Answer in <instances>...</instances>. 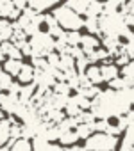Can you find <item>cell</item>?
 Instances as JSON below:
<instances>
[{
  "label": "cell",
  "mask_w": 134,
  "mask_h": 151,
  "mask_svg": "<svg viewBox=\"0 0 134 151\" xmlns=\"http://www.w3.org/2000/svg\"><path fill=\"white\" fill-rule=\"evenodd\" d=\"M52 16H54V20L59 23V27H61L64 32H79V30L84 27V20H82L77 13H74L72 9H68L64 4L54 7Z\"/></svg>",
  "instance_id": "1"
},
{
  "label": "cell",
  "mask_w": 134,
  "mask_h": 151,
  "mask_svg": "<svg viewBox=\"0 0 134 151\" xmlns=\"http://www.w3.org/2000/svg\"><path fill=\"white\" fill-rule=\"evenodd\" d=\"M98 29H100V36H107V37H122L123 30L127 29L123 14L122 13H114V14H102L98 18Z\"/></svg>",
  "instance_id": "2"
},
{
  "label": "cell",
  "mask_w": 134,
  "mask_h": 151,
  "mask_svg": "<svg viewBox=\"0 0 134 151\" xmlns=\"http://www.w3.org/2000/svg\"><path fill=\"white\" fill-rule=\"evenodd\" d=\"M29 43L32 48V59H47V55H50L55 48V39L47 30H39L38 34H34Z\"/></svg>",
  "instance_id": "3"
},
{
  "label": "cell",
  "mask_w": 134,
  "mask_h": 151,
  "mask_svg": "<svg viewBox=\"0 0 134 151\" xmlns=\"http://www.w3.org/2000/svg\"><path fill=\"white\" fill-rule=\"evenodd\" d=\"M116 146H118V139L107 133H93L84 142L86 151H114Z\"/></svg>",
  "instance_id": "4"
},
{
  "label": "cell",
  "mask_w": 134,
  "mask_h": 151,
  "mask_svg": "<svg viewBox=\"0 0 134 151\" xmlns=\"http://www.w3.org/2000/svg\"><path fill=\"white\" fill-rule=\"evenodd\" d=\"M43 25L47 27V32H48L55 41H57L59 37H63V36H64V30L59 27V23L54 20V16H52V14H43Z\"/></svg>",
  "instance_id": "5"
},
{
  "label": "cell",
  "mask_w": 134,
  "mask_h": 151,
  "mask_svg": "<svg viewBox=\"0 0 134 151\" xmlns=\"http://www.w3.org/2000/svg\"><path fill=\"white\" fill-rule=\"evenodd\" d=\"M16 105H18V98L16 96H11L9 93H0V110H2L4 114L13 116Z\"/></svg>",
  "instance_id": "6"
},
{
  "label": "cell",
  "mask_w": 134,
  "mask_h": 151,
  "mask_svg": "<svg viewBox=\"0 0 134 151\" xmlns=\"http://www.w3.org/2000/svg\"><path fill=\"white\" fill-rule=\"evenodd\" d=\"M81 48H82L84 55H90V53H93L95 50L100 48V39H98L97 36H91V34H82Z\"/></svg>",
  "instance_id": "7"
},
{
  "label": "cell",
  "mask_w": 134,
  "mask_h": 151,
  "mask_svg": "<svg viewBox=\"0 0 134 151\" xmlns=\"http://www.w3.org/2000/svg\"><path fill=\"white\" fill-rule=\"evenodd\" d=\"M100 75H102V82H107V84H109L111 80H114V78L120 77V68L114 66L113 62L102 64V66H100Z\"/></svg>",
  "instance_id": "8"
},
{
  "label": "cell",
  "mask_w": 134,
  "mask_h": 151,
  "mask_svg": "<svg viewBox=\"0 0 134 151\" xmlns=\"http://www.w3.org/2000/svg\"><path fill=\"white\" fill-rule=\"evenodd\" d=\"M54 6H55L54 0H29V2H27V7L31 11L38 13V14H45V11L52 9Z\"/></svg>",
  "instance_id": "9"
},
{
  "label": "cell",
  "mask_w": 134,
  "mask_h": 151,
  "mask_svg": "<svg viewBox=\"0 0 134 151\" xmlns=\"http://www.w3.org/2000/svg\"><path fill=\"white\" fill-rule=\"evenodd\" d=\"M34 77H36V69L32 68V64H25V62H23L22 71L18 73V80H20V84H23V86L34 84Z\"/></svg>",
  "instance_id": "10"
},
{
  "label": "cell",
  "mask_w": 134,
  "mask_h": 151,
  "mask_svg": "<svg viewBox=\"0 0 134 151\" xmlns=\"http://www.w3.org/2000/svg\"><path fill=\"white\" fill-rule=\"evenodd\" d=\"M9 140H11V119L4 117L0 121V147L7 146Z\"/></svg>",
  "instance_id": "11"
},
{
  "label": "cell",
  "mask_w": 134,
  "mask_h": 151,
  "mask_svg": "<svg viewBox=\"0 0 134 151\" xmlns=\"http://www.w3.org/2000/svg\"><path fill=\"white\" fill-rule=\"evenodd\" d=\"M36 91H38L36 84L22 86V89H20V94H18V101H20V103H25V105H29V103L32 101V98H34Z\"/></svg>",
  "instance_id": "12"
},
{
  "label": "cell",
  "mask_w": 134,
  "mask_h": 151,
  "mask_svg": "<svg viewBox=\"0 0 134 151\" xmlns=\"http://www.w3.org/2000/svg\"><path fill=\"white\" fill-rule=\"evenodd\" d=\"M0 50L4 52V55L7 57V59H13V60H22V52H20V48H16L13 43H0Z\"/></svg>",
  "instance_id": "13"
},
{
  "label": "cell",
  "mask_w": 134,
  "mask_h": 151,
  "mask_svg": "<svg viewBox=\"0 0 134 151\" xmlns=\"http://www.w3.org/2000/svg\"><path fill=\"white\" fill-rule=\"evenodd\" d=\"M13 37V22L0 18V43H7Z\"/></svg>",
  "instance_id": "14"
},
{
  "label": "cell",
  "mask_w": 134,
  "mask_h": 151,
  "mask_svg": "<svg viewBox=\"0 0 134 151\" xmlns=\"http://www.w3.org/2000/svg\"><path fill=\"white\" fill-rule=\"evenodd\" d=\"M86 78L90 80V84L91 86H95V87H98V84L102 82V75H100V66H95V64H91L88 69H86Z\"/></svg>",
  "instance_id": "15"
},
{
  "label": "cell",
  "mask_w": 134,
  "mask_h": 151,
  "mask_svg": "<svg viewBox=\"0 0 134 151\" xmlns=\"http://www.w3.org/2000/svg\"><path fill=\"white\" fill-rule=\"evenodd\" d=\"M22 66H23V62H22V60H13V59H7V60L4 62L2 69H4V73L11 75V77H18V73L22 71Z\"/></svg>",
  "instance_id": "16"
},
{
  "label": "cell",
  "mask_w": 134,
  "mask_h": 151,
  "mask_svg": "<svg viewBox=\"0 0 134 151\" xmlns=\"http://www.w3.org/2000/svg\"><path fill=\"white\" fill-rule=\"evenodd\" d=\"M120 73H122L120 77H122V78L125 80V84H127V89H129V87H134V60H130L127 66H123Z\"/></svg>",
  "instance_id": "17"
},
{
  "label": "cell",
  "mask_w": 134,
  "mask_h": 151,
  "mask_svg": "<svg viewBox=\"0 0 134 151\" xmlns=\"http://www.w3.org/2000/svg\"><path fill=\"white\" fill-rule=\"evenodd\" d=\"M102 14H104V4L97 2V0H90L88 11H86V18H100Z\"/></svg>",
  "instance_id": "18"
},
{
  "label": "cell",
  "mask_w": 134,
  "mask_h": 151,
  "mask_svg": "<svg viewBox=\"0 0 134 151\" xmlns=\"http://www.w3.org/2000/svg\"><path fill=\"white\" fill-rule=\"evenodd\" d=\"M88 4H90V0H70V2H66L64 6L81 16V14H86V11H88Z\"/></svg>",
  "instance_id": "19"
},
{
  "label": "cell",
  "mask_w": 134,
  "mask_h": 151,
  "mask_svg": "<svg viewBox=\"0 0 134 151\" xmlns=\"http://www.w3.org/2000/svg\"><path fill=\"white\" fill-rule=\"evenodd\" d=\"M77 140H79V137H77V133H75V130H70V132H66V133H63L61 137H59V146L63 147H72V146H77Z\"/></svg>",
  "instance_id": "20"
},
{
  "label": "cell",
  "mask_w": 134,
  "mask_h": 151,
  "mask_svg": "<svg viewBox=\"0 0 134 151\" xmlns=\"http://www.w3.org/2000/svg\"><path fill=\"white\" fill-rule=\"evenodd\" d=\"M9 151H32V144L27 139H18V140H9L7 144Z\"/></svg>",
  "instance_id": "21"
},
{
  "label": "cell",
  "mask_w": 134,
  "mask_h": 151,
  "mask_svg": "<svg viewBox=\"0 0 134 151\" xmlns=\"http://www.w3.org/2000/svg\"><path fill=\"white\" fill-rule=\"evenodd\" d=\"M75 69V59L70 55H59V71H74Z\"/></svg>",
  "instance_id": "22"
},
{
  "label": "cell",
  "mask_w": 134,
  "mask_h": 151,
  "mask_svg": "<svg viewBox=\"0 0 134 151\" xmlns=\"http://www.w3.org/2000/svg\"><path fill=\"white\" fill-rule=\"evenodd\" d=\"M93 132H95V123H93V124H77V128H75L77 137H79V139H84V140H86L88 137H91Z\"/></svg>",
  "instance_id": "23"
},
{
  "label": "cell",
  "mask_w": 134,
  "mask_h": 151,
  "mask_svg": "<svg viewBox=\"0 0 134 151\" xmlns=\"http://www.w3.org/2000/svg\"><path fill=\"white\" fill-rule=\"evenodd\" d=\"M123 2L122 0H109V2L104 4V14H114V13H120Z\"/></svg>",
  "instance_id": "24"
},
{
  "label": "cell",
  "mask_w": 134,
  "mask_h": 151,
  "mask_svg": "<svg viewBox=\"0 0 134 151\" xmlns=\"http://www.w3.org/2000/svg\"><path fill=\"white\" fill-rule=\"evenodd\" d=\"M84 27H86L88 34H91V36H100L98 18H86V20H84Z\"/></svg>",
  "instance_id": "25"
},
{
  "label": "cell",
  "mask_w": 134,
  "mask_h": 151,
  "mask_svg": "<svg viewBox=\"0 0 134 151\" xmlns=\"http://www.w3.org/2000/svg\"><path fill=\"white\" fill-rule=\"evenodd\" d=\"M13 84H15V82H13V77H11V75H7V73H2V75H0V93H9V89H11Z\"/></svg>",
  "instance_id": "26"
},
{
  "label": "cell",
  "mask_w": 134,
  "mask_h": 151,
  "mask_svg": "<svg viewBox=\"0 0 134 151\" xmlns=\"http://www.w3.org/2000/svg\"><path fill=\"white\" fill-rule=\"evenodd\" d=\"M81 39H82L81 32H66V45H68L70 48L81 46Z\"/></svg>",
  "instance_id": "27"
},
{
  "label": "cell",
  "mask_w": 134,
  "mask_h": 151,
  "mask_svg": "<svg viewBox=\"0 0 134 151\" xmlns=\"http://www.w3.org/2000/svg\"><path fill=\"white\" fill-rule=\"evenodd\" d=\"M31 144H32V151H43L50 142H48L45 137L38 135V137H34V139H32V142H31Z\"/></svg>",
  "instance_id": "28"
},
{
  "label": "cell",
  "mask_w": 134,
  "mask_h": 151,
  "mask_svg": "<svg viewBox=\"0 0 134 151\" xmlns=\"http://www.w3.org/2000/svg\"><path fill=\"white\" fill-rule=\"evenodd\" d=\"M55 94H61V96H70V87H68V84L66 82H55V86H54V89H52Z\"/></svg>",
  "instance_id": "29"
},
{
  "label": "cell",
  "mask_w": 134,
  "mask_h": 151,
  "mask_svg": "<svg viewBox=\"0 0 134 151\" xmlns=\"http://www.w3.org/2000/svg\"><path fill=\"white\" fill-rule=\"evenodd\" d=\"M109 89L111 91H125L127 89V84H125V80L122 78V77H118V78H114V80H111L109 82Z\"/></svg>",
  "instance_id": "30"
},
{
  "label": "cell",
  "mask_w": 134,
  "mask_h": 151,
  "mask_svg": "<svg viewBox=\"0 0 134 151\" xmlns=\"http://www.w3.org/2000/svg\"><path fill=\"white\" fill-rule=\"evenodd\" d=\"M90 68V62L86 60V57H82V59H79V60H75V71L79 73V75H82V73H86V69Z\"/></svg>",
  "instance_id": "31"
},
{
  "label": "cell",
  "mask_w": 134,
  "mask_h": 151,
  "mask_svg": "<svg viewBox=\"0 0 134 151\" xmlns=\"http://www.w3.org/2000/svg\"><path fill=\"white\" fill-rule=\"evenodd\" d=\"M47 62H48L50 69H59V55L55 52H52L50 55H47Z\"/></svg>",
  "instance_id": "32"
},
{
  "label": "cell",
  "mask_w": 134,
  "mask_h": 151,
  "mask_svg": "<svg viewBox=\"0 0 134 151\" xmlns=\"http://www.w3.org/2000/svg\"><path fill=\"white\" fill-rule=\"evenodd\" d=\"M125 93H127V98H129V101H130V107H134V87L125 89Z\"/></svg>",
  "instance_id": "33"
},
{
  "label": "cell",
  "mask_w": 134,
  "mask_h": 151,
  "mask_svg": "<svg viewBox=\"0 0 134 151\" xmlns=\"http://www.w3.org/2000/svg\"><path fill=\"white\" fill-rule=\"evenodd\" d=\"M43 151H63V147H61L59 144H54V142H50V144H48V146H47Z\"/></svg>",
  "instance_id": "34"
},
{
  "label": "cell",
  "mask_w": 134,
  "mask_h": 151,
  "mask_svg": "<svg viewBox=\"0 0 134 151\" xmlns=\"http://www.w3.org/2000/svg\"><path fill=\"white\" fill-rule=\"evenodd\" d=\"M120 151H134V146H129V144H122V147H120Z\"/></svg>",
  "instance_id": "35"
},
{
  "label": "cell",
  "mask_w": 134,
  "mask_h": 151,
  "mask_svg": "<svg viewBox=\"0 0 134 151\" xmlns=\"http://www.w3.org/2000/svg\"><path fill=\"white\" fill-rule=\"evenodd\" d=\"M7 59H6V55H4V52L2 50H0V62H6Z\"/></svg>",
  "instance_id": "36"
},
{
  "label": "cell",
  "mask_w": 134,
  "mask_h": 151,
  "mask_svg": "<svg viewBox=\"0 0 134 151\" xmlns=\"http://www.w3.org/2000/svg\"><path fill=\"white\" fill-rule=\"evenodd\" d=\"M0 151H9V147L7 146H2V147H0Z\"/></svg>",
  "instance_id": "37"
},
{
  "label": "cell",
  "mask_w": 134,
  "mask_h": 151,
  "mask_svg": "<svg viewBox=\"0 0 134 151\" xmlns=\"http://www.w3.org/2000/svg\"><path fill=\"white\" fill-rule=\"evenodd\" d=\"M2 73H4V69H2V66H0V75H2Z\"/></svg>",
  "instance_id": "38"
},
{
  "label": "cell",
  "mask_w": 134,
  "mask_h": 151,
  "mask_svg": "<svg viewBox=\"0 0 134 151\" xmlns=\"http://www.w3.org/2000/svg\"><path fill=\"white\" fill-rule=\"evenodd\" d=\"M132 43H134V39H132Z\"/></svg>",
  "instance_id": "39"
}]
</instances>
